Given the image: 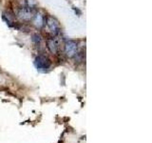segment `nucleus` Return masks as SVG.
I'll return each mask as SVG.
<instances>
[{
	"label": "nucleus",
	"mask_w": 152,
	"mask_h": 143,
	"mask_svg": "<svg viewBox=\"0 0 152 143\" xmlns=\"http://www.w3.org/2000/svg\"><path fill=\"white\" fill-rule=\"evenodd\" d=\"M34 65H35L36 69L38 71L44 73V72H46L50 69V67L51 65V62L47 56L40 55L36 56V58L34 60Z\"/></svg>",
	"instance_id": "f257e3e1"
},
{
	"label": "nucleus",
	"mask_w": 152,
	"mask_h": 143,
	"mask_svg": "<svg viewBox=\"0 0 152 143\" xmlns=\"http://www.w3.org/2000/svg\"><path fill=\"white\" fill-rule=\"evenodd\" d=\"M64 48H65V54L69 58H71V57L75 56L76 54H77L78 45H77V42L74 40L66 41Z\"/></svg>",
	"instance_id": "f03ea898"
},
{
	"label": "nucleus",
	"mask_w": 152,
	"mask_h": 143,
	"mask_svg": "<svg viewBox=\"0 0 152 143\" xmlns=\"http://www.w3.org/2000/svg\"><path fill=\"white\" fill-rule=\"evenodd\" d=\"M34 16V11L31 8L25 7L19 10L18 12V17L21 19L22 21H30Z\"/></svg>",
	"instance_id": "7ed1b4c3"
},
{
	"label": "nucleus",
	"mask_w": 152,
	"mask_h": 143,
	"mask_svg": "<svg viewBox=\"0 0 152 143\" xmlns=\"http://www.w3.org/2000/svg\"><path fill=\"white\" fill-rule=\"evenodd\" d=\"M47 26L53 35H58L60 32L59 22L57 21V19H55L54 17H52V16L47 17Z\"/></svg>",
	"instance_id": "20e7f679"
},
{
	"label": "nucleus",
	"mask_w": 152,
	"mask_h": 143,
	"mask_svg": "<svg viewBox=\"0 0 152 143\" xmlns=\"http://www.w3.org/2000/svg\"><path fill=\"white\" fill-rule=\"evenodd\" d=\"M44 21H45V17L42 13H37L34 14V16L32 17V23L37 29H42L44 26Z\"/></svg>",
	"instance_id": "39448f33"
},
{
	"label": "nucleus",
	"mask_w": 152,
	"mask_h": 143,
	"mask_svg": "<svg viewBox=\"0 0 152 143\" xmlns=\"http://www.w3.org/2000/svg\"><path fill=\"white\" fill-rule=\"evenodd\" d=\"M47 44H48V48H49V50L52 52V54H57L58 52V43L56 42L55 39H49L47 41Z\"/></svg>",
	"instance_id": "423d86ee"
},
{
	"label": "nucleus",
	"mask_w": 152,
	"mask_h": 143,
	"mask_svg": "<svg viewBox=\"0 0 152 143\" xmlns=\"http://www.w3.org/2000/svg\"><path fill=\"white\" fill-rule=\"evenodd\" d=\"M27 1V5L28 8H31V9H34L37 6V2L36 0H26Z\"/></svg>",
	"instance_id": "0eeeda50"
},
{
	"label": "nucleus",
	"mask_w": 152,
	"mask_h": 143,
	"mask_svg": "<svg viewBox=\"0 0 152 143\" xmlns=\"http://www.w3.org/2000/svg\"><path fill=\"white\" fill-rule=\"evenodd\" d=\"M32 40H33V42H35V43H39L41 41V37H40L39 35H37V33H36V35H33Z\"/></svg>",
	"instance_id": "6e6552de"
}]
</instances>
